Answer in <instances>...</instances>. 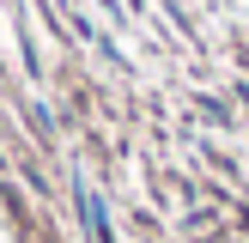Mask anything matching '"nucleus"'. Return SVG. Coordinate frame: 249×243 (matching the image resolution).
I'll return each mask as SVG.
<instances>
[{
    "mask_svg": "<svg viewBox=\"0 0 249 243\" xmlns=\"http://www.w3.org/2000/svg\"><path fill=\"white\" fill-rule=\"evenodd\" d=\"M79 213H85V225H91V237H97V243H109V213H104V194L79 189Z\"/></svg>",
    "mask_w": 249,
    "mask_h": 243,
    "instance_id": "f257e3e1",
    "label": "nucleus"
}]
</instances>
